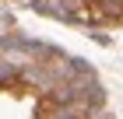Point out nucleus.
<instances>
[{
  "mask_svg": "<svg viewBox=\"0 0 123 119\" xmlns=\"http://www.w3.org/2000/svg\"><path fill=\"white\" fill-rule=\"evenodd\" d=\"M92 7H105L102 18H120V14H123V0H95Z\"/></svg>",
  "mask_w": 123,
  "mask_h": 119,
  "instance_id": "obj_1",
  "label": "nucleus"
}]
</instances>
